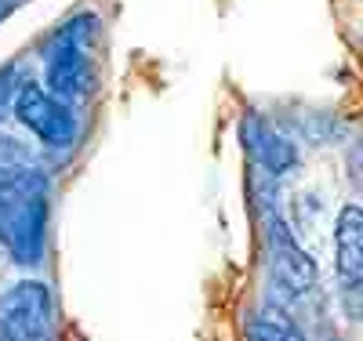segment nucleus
<instances>
[{"mask_svg": "<svg viewBox=\"0 0 363 341\" xmlns=\"http://www.w3.org/2000/svg\"><path fill=\"white\" fill-rule=\"evenodd\" d=\"M51 222V178L44 167L29 164L0 178V247L11 262L33 269L48 251Z\"/></svg>", "mask_w": 363, "mask_h": 341, "instance_id": "nucleus-1", "label": "nucleus"}, {"mask_svg": "<svg viewBox=\"0 0 363 341\" xmlns=\"http://www.w3.org/2000/svg\"><path fill=\"white\" fill-rule=\"evenodd\" d=\"M99 18L91 11L73 15L62 29H55L44 44V87L66 102H80L91 91V47H95Z\"/></svg>", "mask_w": 363, "mask_h": 341, "instance_id": "nucleus-2", "label": "nucleus"}, {"mask_svg": "<svg viewBox=\"0 0 363 341\" xmlns=\"http://www.w3.org/2000/svg\"><path fill=\"white\" fill-rule=\"evenodd\" d=\"M265 247H269V276L287 298L309 294L320 280L316 258L301 247L298 233L284 218L280 207H265Z\"/></svg>", "mask_w": 363, "mask_h": 341, "instance_id": "nucleus-3", "label": "nucleus"}, {"mask_svg": "<svg viewBox=\"0 0 363 341\" xmlns=\"http://www.w3.org/2000/svg\"><path fill=\"white\" fill-rule=\"evenodd\" d=\"M15 120L48 149H73L80 138V116H77L73 102L58 99L55 91H48L44 84H33V80H26L18 91Z\"/></svg>", "mask_w": 363, "mask_h": 341, "instance_id": "nucleus-4", "label": "nucleus"}, {"mask_svg": "<svg viewBox=\"0 0 363 341\" xmlns=\"http://www.w3.org/2000/svg\"><path fill=\"white\" fill-rule=\"evenodd\" d=\"M0 341H55V294L44 280H18L0 294Z\"/></svg>", "mask_w": 363, "mask_h": 341, "instance_id": "nucleus-5", "label": "nucleus"}, {"mask_svg": "<svg viewBox=\"0 0 363 341\" xmlns=\"http://www.w3.org/2000/svg\"><path fill=\"white\" fill-rule=\"evenodd\" d=\"M335 276L345 316L363 320V207L359 203H342L335 218Z\"/></svg>", "mask_w": 363, "mask_h": 341, "instance_id": "nucleus-6", "label": "nucleus"}, {"mask_svg": "<svg viewBox=\"0 0 363 341\" xmlns=\"http://www.w3.org/2000/svg\"><path fill=\"white\" fill-rule=\"evenodd\" d=\"M240 145H244L251 164L265 178H287L301 164L298 142L284 128H277L269 116H262L258 109H247L244 116H240Z\"/></svg>", "mask_w": 363, "mask_h": 341, "instance_id": "nucleus-7", "label": "nucleus"}, {"mask_svg": "<svg viewBox=\"0 0 363 341\" xmlns=\"http://www.w3.org/2000/svg\"><path fill=\"white\" fill-rule=\"evenodd\" d=\"M244 341H309L301 323L277 305H258L244 316Z\"/></svg>", "mask_w": 363, "mask_h": 341, "instance_id": "nucleus-8", "label": "nucleus"}, {"mask_svg": "<svg viewBox=\"0 0 363 341\" xmlns=\"http://www.w3.org/2000/svg\"><path fill=\"white\" fill-rule=\"evenodd\" d=\"M284 131L291 138H306V142H316V145H335V142L349 138L345 120L335 116L330 109H298V113H291Z\"/></svg>", "mask_w": 363, "mask_h": 341, "instance_id": "nucleus-9", "label": "nucleus"}, {"mask_svg": "<svg viewBox=\"0 0 363 341\" xmlns=\"http://www.w3.org/2000/svg\"><path fill=\"white\" fill-rule=\"evenodd\" d=\"M26 84V69L22 62H8V66H0V120L4 113H15V99Z\"/></svg>", "mask_w": 363, "mask_h": 341, "instance_id": "nucleus-10", "label": "nucleus"}, {"mask_svg": "<svg viewBox=\"0 0 363 341\" xmlns=\"http://www.w3.org/2000/svg\"><path fill=\"white\" fill-rule=\"evenodd\" d=\"M29 164H33L29 160V149L22 142H15L11 135H0V178L11 174V171H22Z\"/></svg>", "mask_w": 363, "mask_h": 341, "instance_id": "nucleus-11", "label": "nucleus"}, {"mask_svg": "<svg viewBox=\"0 0 363 341\" xmlns=\"http://www.w3.org/2000/svg\"><path fill=\"white\" fill-rule=\"evenodd\" d=\"M345 171H349V178H352L356 185H363V135L352 138V145H349V152H345Z\"/></svg>", "mask_w": 363, "mask_h": 341, "instance_id": "nucleus-12", "label": "nucleus"}, {"mask_svg": "<svg viewBox=\"0 0 363 341\" xmlns=\"http://www.w3.org/2000/svg\"><path fill=\"white\" fill-rule=\"evenodd\" d=\"M18 4H22V0H0V22H4V18H8V15H11Z\"/></svg>", "mask_w": 363, "mask_h": 341, "instance_id": "nucleus-13", "label": "nucleus"}]
</instances>
